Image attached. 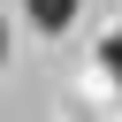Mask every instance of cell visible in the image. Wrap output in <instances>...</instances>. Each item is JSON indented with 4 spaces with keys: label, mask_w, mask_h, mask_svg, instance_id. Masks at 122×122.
Listing matches in <instances>:
<instances>
[{
    "label": "cell",
    "mask_w": 122,
    "mask_h": 122,
    "mask_svg": "<svg viewBox=\"0 0 122 122\" xmlns=\"http://www.w3.org/2000/svg\"><path fill=\"white\" fill-rule=\"evenodd\" d=\"M99 69L122 84V30H107V38H99Z\"/></svg>",
    "instance_id": "obj_2"
},
{
    "label": "cell",
    "mask_w": 122,
    "mask_h": 122,
    "mask_svg": "<svg viewBox=\"0 0 122 122\" xmlns=\"http://www.w3.org/2000/svg\"><path fill=\"white\" fill-rule=\"evenodd\" d=\"M0 69H8V15H0Z\"/></svg>",
    "instance_id": "obj_3"
},
{
    "label": "cell",
    "mask_w": 122,
    "mask_h": 122,
    "mask_svg": "<svg viewBox=\"0 0 122 122\" xmlns=\"http://www.w3.org/2000/svg\"><path fill=\"white\" fill-rule=\"evenodd\" d=\"M23 8H30V23L53 38V30H69V23H76V8H84V0H23Z\"/></svg>",
    "instance_id": "obj_1"
}]
</instances>
